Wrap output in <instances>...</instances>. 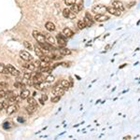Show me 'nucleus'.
I'll return each instance as SVG.
<instances>
[{
  "label": "nucleus",
  "instance_id": "f257e3e1",
  "mask_svg": "<svg viewBox=\"0 0 140 140\" xmlns=\"http://www.w3.org/2000/svg\"><path fill=\"white\" fill-rule=\"evenodd\" d=\"M107 11V8L104 5H95L93 7V12L95 14H105Z\"/></svg>",
  "mask_w": 140,
  "mask_h": 140
},
{
  "label": "nucleus",
  "instance_id": "f03ea898",
  "mask_svg": "<svg viewBox=\"0 0 140 140\" xmlns=\"http://www.w3.org/2000/svg\"><path fill=\"white\" fill-rule=\"evenodd\" d=\"M33 37H35V39L37 40L38 43H44L46 38H45V36L41 34L40 32H37V31H34L33 32Z\"/></svg>",
  "mask_w": 140,
  "mask_h": 140
},
{
  "label": "nucleus",
  "instance_id": "7ed1b4c3",
  "mask_svg": "<svg viewBox=\"0 0 140 140\" xmlns=\"http://www.w3.org/2000/svg\"><path fill=\"white\" fill-rule=\"evenodd\" d=\"M56 38H57V43H58L60 48L66 46V38L63 34H58Z\"/></svg>",
  "mask_w": 140,
  "mask_h": 140
},
{
  "label": "nucleus",
  "instance_id": "20e7f679",
  "mask_svg": "<svg viewBox=\"0 0 140 140\" xmlns=\"http://www.w3.org/2000/svg\"><path fill=\"white\" fill-rule=\"evenodd\" d=\"M20 57L23 59V61H25V62H31L33 60V56L27 52V51H20Z\"/></svg>",
  "mask_w": 140,
  "mask_h": 140
},
{
  "label": "nucleus",
  "instance_id": "39448f33",
  "mask_svg": "<svg viewBox=\"0 0 140 140\" xmlns=\"http://www.w3.org/2000/svg\"><path fill=\"white\" fill-rule=\"evenodd\" d=\"M52 93L54 95H60V96H63L64 93H65V89L63 88L62 86H55L54 88L52 89Z\"/></svg>",
  "mask_w": 140,
  "mask_h": 140
},
{
  "label": "nucleus",
  "instance_id": "423d86ee",
  "mask_svg": "<svg viewBox=\"0 0 140 140\" xmlns=\"http://www.w3.org/2000/svg\"><path fill=\"white\" fill-rule=\"evenodd\" d=\"M6 66H7V68H8V70H9V74L10 75H12V76H14V77H18L19 75H20V72H19L18 70L16 69L15 67H14L13 65H7Z\"/></svg>",
  "mask_w": 140,
  "mask_h": 140
},
{
  "label": "nucleus",
  "instance_id": "0eeeda50",
  "mask_svg": "<svg viewBox=\"0 0 140 140\" xmlns=\"http://www.w3.org/2000/svg\"><path fill=\"white\" fill-rule=\"evenodd\" d=\"M19 109L18 105H10L9 107H7V114L8 115H11L13 114L14 112H17Z\"/></svg>",
  "mask_w": 140,
  "mask_h": 140
},
{
  "label": "nucleus",
  "instance_id": "6e6552de",
  "mask_svg": "<svg viewBox=\"0 0 140 140\" xmlns=\"http://www.w3.org/2000/svg\"><path fill=\"white\" fill-rule=\"evenodd\" d=\"M94 20L96 22H107V20H109V17L105 15V14H96L95 17H94Z\"/></svg>",
  "mask_w": 140,
  "mask_h": 140
},
{
  "label": "nucleus",
  "instance_id": "1a4fd4ad",
  "mask_svg": "<svg viewBox=\"0 0 140 140\" xmlns=\"http://www.w3.org/2000/svg\"><path fill=\"white\" fill-rule=\"evenodd\" d=\"M63 15L65 18H69V19H74L76 18V14L73 13L70 11V9H65L63 10Z\"/></svg>",
  "mask_w": 140,
  "mask_h": 140
},
{
  "label": "nucleus",
  "instance_id": "9d476101",
  "mask_svg": "<svg viewBox=\"0 0 140 140\" xmlns=\"http://www.w3.org/2000/svg\"><path fill=\"white\" fill-rule=\"evenodd\" d=\"M84 22H85V23H86V26H92L93 25V18H92V16H91V14L90 13H87L85 14V18H84V20H83Z\"/></svg>",
  "mask_w": 140,
  "mask_h": 140
},
{
  "label": "nucleus",
  "instance_id": "9b49d317",
  "mask_svg": "<svg viewBox=\"0 0 140 140\" xmlns=\"http://www.w3.org/2000/svg\"><path fill=\"white\" fill-rule=\"evenodd\" d=\"M107 12H109V13L114 15V16H121V10L115 9L114 7H108V8H107Z\"/></svg>",
  "mask_w": 140,
  "mask_h": 140
},
{
  "label": "nucleus",
  "instance_id": "f8f14e48",
  "mask_svg": "<svg viewBox=\"0 0 140 140\" xmlns=\"http://www.w3.org/2000/svg\"><path fill=\"white\" fill-rule=\"evenodd\" d=\"M112 7H114L115 9H119V10H121V11L124 10V6H123V4L121 3V1H118V0L112 2Z\"/></svg>",
  "mask_w": 140,
  "mask_h": 140
},
{
  "label": "nucleus",
  "instance_id": "ddd939ff",
  "mask_svg": "<svg viewBox=\"0 0 140 140\" xmlns=\"http://www.w3.org/2000/svg\"><path fill=\"white\" fill-rule=\"evenodd\" d=\"M33 84H36V83H42L43 82V79L41 77V74H37L32 79Z\"/></svg>",
  "mask_w": 140,
  "mask_h": 140
},
{
  "label": "nucleus",
  "instance_id": "4468645a",
  "mask_svg": "<svg viewBox=\"0 0 140 140\" xmlns=\"http://www.w3.org/2000/svg\"><path fill=\"white\" fill-rule=\"evenodd\" d=\"M63 35H64L65 37H72L73 35H74V33H73V31H72L71 29H69V28H65V29L63 30Z\"/></svg>",
  "mask_w": 140,
  "mask_h": 140
},
{
  "label": "nucleus",
  "instance_id": "2eb2a0df",
  "mask_svg": "<svg viewBox=\"0 0 140 140\" xmlns=\"http://www.w3.org/2000/svg\"><path fill=\"white\" fill-rule=\"evenodd\" d=\"M59 52H60L61 55H70L71 54V51L70 50H68L67 48H65V47H62V48H60V50H59Z\"/></svg>",
  "mask_w": 140,
  "mask_h": 140
},
{
  "label": "nucleus",
  "instance_id": "dca6fc26",
  "mask_svg": "<svg viewBox=\"0 0 140 140\" xmlns=\"http://www.w3.org/2000/svg\"><path fill=\"white\" fill-rule=\"evenodd\" d=\"M29 96H30V91H29V90H26V89L23 90L21 94H20L21 99H27Z\"/></svg>",
  "mask_w": 140,
  "mask_h": 140
},
{
  "label": "nucleus",
  "instance_id": "f3484780",
  "mask_svg": "<svg viewBox=\"0 0 140 140\" xmlns=\"http://www.w3.org/2000/svg\"><path fill=\"white\" fill-rule=\"evenodd\" d=\"M45 38H46L47 42H48L49 44H51V45H53V44L55 43V38L52 37L51 35L46 34V36H45Z\"/></svg>",
  "mask_w": 140,
  "mask_h": 140
},
{
  "label": "nucleus",
  "instance_id": "a211bd4d",
  "mask_svg": "<svg viewBox=\"0 0 140 140\" xmlns=\"http://www.w3.org/2000/svg\"><path fill=\"white\" fill-rule=\"evenodd\" d=\"M61 86L65 89V91H67V90L69 89V87H70L69 81H68L67 79H63V80L61 81Z\"/></svg>",
  "mask_w": 140,
  "mask_h": 140
},
{
  "label": "nucleus",
  "instance_id": "6ab92c4d",
  "mask_svg": "<svg viewBox=\"0 0 140 140\" xmlns=\"http://www.w3.org/2000/svg\"><path fill=\"white\" fill-rule=\"evenodd\" d=\"M45 27H46L47 30L50 31V32H52V31L55 30V25L51 23V22H48V23H46V25H45Z\"/></svg>",
  "mask_w": 140,
  "mask_h": 140
},
{
  "label": "nucleus",
  "instance_id": "aec40b11",
  "mask_svg": "<svg viewBox=\"0 0 140 140\" xmlns=\"http://www.w3.org/2000/svg\"><path fill=\"white\" fill-rule=\"evenodd\" d=\"M34 51H35L36 54L37 55V57H41V56L44 54V53H43V51H42L41 49L37 46V45H36V46H35V48H34Z\"/></svg>",
  "mask_w": 140,
  "mask_h": 140
},
{
  "label": "nucleus",
  "instance_id": "412c9836",
  "mask_svg": "<svg viewBox=\"0 0 140 140\" xmlns=\"http://www.w3.org/2000/svg\"><path fill=\"white\" fill-rule=\"evenodd\" d=\"M37 109V106H31V105H29L27 107H26V111L29 113V114H33L34 112H36Z\"/></svg>",
  "mask_w": 140,
  "mask_h": 140
},
{
  "label": "nucleus",
  "instance_id": "4be33fe9",
  "mask_svg": "<svg viewBox=\"0 0 140 140\" xmlns=\"http://www.w3.org/2000/svg\"><path fill=\"white\" fill-rule=\"evenodd\" d=\"M70 11L71 12H73V13L75 14H77V13H79V11H80V9H79V5H72L71 6V9H70Z\"/></svg>",
  "mask_w": 140,
  "mask_h": 140
},
{
  "label": "nucleus",
  "instance_id": "5701e85b",
  "mask_svg": "<svg viewBox=\"0 0 140 140\" xmlns=\"http://www.w3.org/2000/svg\"><path fill=\"white\" fill-rule=\"evenodd\" d=\"M0 73H1V74H9L7 66L5 65H3L2 63H0Z\"/></svg>",
  "mask_w": 140,
  "mask_h": 140
},
{
  "label": "nucleus",
  "instance_id": "b1692460",
  "mask_svg": "<svg viewBox=\"0 0 140 140\" xmlns=\"http://www.w3.org/2000/svg\"><path fill=\"white\" fill-rule=\"evenodd\" d=\"M15 95H17V94H16V93H14L12 91H9V92H6V95H5V97L9 100V98L13 97V96H15Z\"/></svg>",
  "mask_w": 140,
  "mask_h": 140
},
{
  "label": "nucleus",
  "instance_id": "393cba45",
  "mask_svg": "<svg viewBox=\"0 0 140 140\" xmlns=\"http://www.w3.org/2000/svg\"><path fill=\"white\" fill-rule=\"evenodd\" d=\"M27 102H28V104L31 105V106H37V102L33 97H28Z\"/></svg>",
  "mask_w": 140,
  "mask_h": 140
},
{
  "label": "nucleus",
  "instance_id": "a878e982",
  "mask_svg": "<svg viewBox=\"0 0 140 140\" xmlns=\"http://www.w3.org/2000/svg\"><path fill=\"white\" fill-rule=\"evenodd\" d=\"M40 60L42 61V62H46V63H51V57H49V56H47V55H43L40 57Z\"/></svg>",
  "mask_w": 140,
  "mask_h": 140
},
{
  "label": "nucleus",
  "instance_id": "bb28decb",
  "mask_svg": "<svg viewBox=\"0 0 140 140\" xmlns=\"http://www.w3.org/2000/svg\"><path fill=\"white\" fill-rule=\"evenodd\" d=\"M78 27L79 29H84V28H86V23L84 21H79V23H78Z\"/></svg>",
  "mask_w": 140,
  "mask_h": 140
},
{
  "label": "nucleus",
  "instance_id": "cd10ccee",
  "mask_svg": "<svg viewBox=\"0 0 140 140\" xmlns=\"http://www.w3.org/2000/svg\"><path fill=\"white\" fill-rule=\"evenodd\" d=\"M23 46H24V48L25 49H27V50H32V45H31V43L28 41H24L23 42Z\"/></svg>",
  "mask_w": 140,
  "mask_h": 140
},
{
  "label": "nucleus",
  "instance_id": "c85d7f7f",
  "mask_svg": "<svg viewBox=\"0 0 140 140\" xmlns=\"http://www.w3.org/2000/svg\"><path fill=\"white\" fill-rule=\"evenodd\" d=\"M60 99H61V96L60 95H54L53 97H51V102L52 103H57V102H59L60 101Z\"/></svg>",
  "mask_w": 140,
  "mask_h": 140
},
{
  "label": "nucleus",
  "instance_id": "c756f323",
  "mask_svg": "<svg viewBox=\"0 0 140 140\" xmlns=\"http://www.w3.org/2000/svg\"><path fill=\"white\" fill-rule=\"evenodd\" d=\"M9 87V84L7 83V82H0V91L1 90H5L6 88H8Z\"/></svg>",
  "mask_w": 140,
  "mask_h": 140
},
{
  "label": "nucleus",
  "instance_id": "7c9ffc66",
  "mask_svg": "<svg viewBox=\"0 0 140 140\" xmlns=\"http://www.w3.org/2000/svg\"><path fill=\"white\" fill-rule=\"evenodd\" d=\"M23 78H24V79H31V71L29 70V71H27V72H25V73L23 74Z\"/></svg>",
  "mask_w": 140,
  "mask_h": 140
},
{
  "label": "nucleus",
  "instance_id": "2f4dec72",
  "mask_svg": "<svg viewBox=\"0 0 140 140\" xmlns=\"http://www.w3.org/2000/svg\"><path fill=\"white\" fill-rule=\"evenodd\" d=\"M47 82H53L54 81V77L52 76V75H50V76H48L46 79H45Z\"/></svg>",
  "mask_w": 140,
  "mask_h": 140
},
{
  "label": "nucleus",
  "instance_id": "473e14b6",
  "mask_svg": "<svg viewBox=\"0 0 140 140\" xmlns=\"http://www.w3.org/2000/svg\"><path fill=\"white\" fill-rule=\"evenodd\" d=\"M77 0H65V3L66 6H72L76 3Z\"/></svg>",
  "mask_w": 140,
  "mask_h": 140
},
{
  "label": "nucleus",
  "instance_id": "72a5a7b5",
  "mask_svg": "<svg viewBox=\"0 0 140 140\" xmlns=\"http://www.w3.org/2000/svg\"><path fill=\"white\" fill-rule=\"evenodd\" d=\"M27 68L30 71H34V70L36 69V66H35V65H34V63H30V64H28V66H27Z\"/></svg>",
  "mask_w": 140,
  "mask_h": 140
},
{
  "label": "nucleus",
  "instance_id": "f704fd0d",
  "mask_svg": "<svg viewBox=\"0 0 140 140\" xmlns=\"http://www.w3.org/2000/svg\"><path fill=\"white\" fill-rule=\"evenodd\" d=\"M21 86H22V82L17 81V82L14 83V87H15V88H21Z\"/></svg>",
  "mask_w": 140,
  "mask_h": 140
},
{
  "label": "nucleus",
  "instance_id": "c9c22d12",
  "mask_svg": "<svg viewBox=\"0 0 140 140\" xmlns=\"http://www.w3.org/2000/svg\"><path fill=\"white\" fill-rule=\"evenodd\" d=\"M40 64H41V62H40V61H36V62L34 63V65H35V66H36V68H37V67H40Z\"/></svg>",
  "mask_w": 140,
  "mask_h": 140
},
{
  "label": "nucleus",
  "instance_id": "e433bc0d",
  "mask_svg": "<svg viewBox=\"0 0 140 140\" xmlns=\"http://www.w3.org/2000/svg\"><path fill=\"white\" fill-rule=\"evenodd\" d=\"M5 95H6V91H4V90H1V91H0V98L5 97Z\"/></svg>",
  "mask_w": 140,
  "mask_h": 140
},
{
  "label": "nucleus",
  "instance_id": "4c0bfd02",
  "mask_svg": "<svg viewBox=\"0 0 140 140\" xmlns=\"http://www.w3.org/2000/svg\"><path fill=\"white\" fill-rule=\"evenodd\" d=\"M2 105H3V108H7V107H9V102L4 101V102H2Z\"/></svg>",
  "mask_w": 140,
  "mask_h": 140
},
{
  "label": "nucleus",
  "instance_id": "58836bf2",
  "mask_svg": "<svg viewBox=\"0 0 140 140\" xmlns=\"http://www.w3.org/2000/svg\"><path fill=\"white\" fill-rule=\"evenodd\" d=\"M10 123L9 122H5L4 125H3V127H4V129H9V127H10V125H9Z\"/></svg>",
  "mask_w": 140,
  "mask_h": 140
},
{
  "label": "nucleus",
  "instance_id": "ea45409f",
  "mask_svg": "<svg viewBox=\"0 0 140 140\" xmlns=\"http://www.w3.org/2000/svg\"><path fill=\"white\" fill-rule=\"evenodd\" d=\"M47 99H48V96H47L46 94H43V95H42V100H43V101L45 102Z\"/></svg>",
  "mask_w": 140,
  "mask_h": 140
},
{
  "label": "nucleus",
  "instance_id": "a19ab883",
  "mask_svg": "<svg viewBox=\"0 0 140 140\" xmlns=\"http://www.w3.org/2000/svg\"><path fill=\"white\" fill-rule=\"evenodd\" d=\"M134 5H135V2H131L130 4H129V6H128V8H132Z\"/></svg>",
  "mask_w": 140,
  "mask_h": 140
},
{
  "label": "nucleus",
  "instance_id": "79ce46f5",
  "mask_svg": "<svg viewBox=\"0 0 140 140\" xmlns=\"http://www.w3.org/2000/svg\"><path fill=\"white\" fill-rule=\"evenodd\" d=\"M126 65H127V64H123V65H121V66H120V69H121V68H123V67H125Z\"/></svg>",
  "mask_w": 140,
  "mask_h": 140
},
{
  "label": "nucleus",
  "instance_id": "37998d69",
  "mask_svg": "<svg viewBox=\"0 0 140 140\" xmlns=\"http://www.w3.org/2000/svg\"><path fill=\"white\" fill-rule=\"evenodd\" d=\"M130 138H131L130 135H127V136H124V137H123V139H130Z\"/></svg>",
  "mask_w": 140,
  "mask_h": 140
},
{
  "label": "nucleus",
  "instance_id": "c03bdc74",
  "mask_svg": "<svg viewBox=\"0 0 140 140\" xmlns=\"http://www.w3.org/2000/svg\"><path fill=\"white\" fill-rule=\"evenodd\" d=\"M18 121H20V122H23V119H21V118H18Z\"/></svg>",
  "mask_w": 140,
  "mask_h": 140
},
{
  "label": "nucleus",
  "instance_id": "a18cd8bd",
  "mask_svg": "<svg viewBox=\"0 0 140 140\" xmlns=\"http://www.w3.org/2000/svg\"><path fill=\"white\" fill-rule=\"evenodd\" d=\"M109 47H110V46H109V45H107V47H106V50H107V49H109Z\"/></svg>",
  "mask_w": 140,
  "mask_h": 140
},
{
  "label": "nucleus",
  "instance_id": "49530a36",
  "mask_svg": "<svg viewBox=\"0 0 140 140\" xmlns=\"http://www.w3.org/2000/svg\"><path fill=\"white\" fill-rule=\"evenodd\" d=\"M76 78H77V79H79V80H80V78H79V76H76Z\"/></svg>",
  "mask_w": 140,
  "mask_h": 140
}]
</instances>
